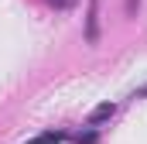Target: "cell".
Returning <instances> with one entry per match:
<instances>
[{
	"mask_svg": "<svg viewBox=\"0 0 147 144\" xmlns=\"http://www.w3.org/2000/svg\"><path fill=\"white\" fill-rule=\"evenodd\" d=\"M99 3L103 0H89V7H86V41L89 45L99 41Z\"/></svg>",
	"mask_w": 147,
	"mask_h": 144,
	"instance_id": "cell-1",
	"label": "cell"
},
{
	"mask_svg": "<svg viewBox=\"0 0 147 144\" xmlns=\"http://www.w3.org/2000/svg\"><path fill=\"white\" fill-rule=\"evenodd\" d=\"M113 113H116V103H110V100H106V103H99V107L89 113V127H99L103 120H110Z\"/></svg>",
	"mask_w": 147,
	"mask_h": 144,
	"instance_id": "cell-2",
	"label": "cell"
},
{
	"mask_svg": "<svg viewBox=\"0 0 147 144\" xmlns=\"http://www.w3.org/2000/svg\"><path fill=\"white\" fill-rule=\"evenodd\" d=\"M65 141H69V134H65V130H45V134L31 137L28 144H65Z\"/></svg>",
	"mask_w": 147,
	"mask_h": 144,
	"instance_id": "cell-3",
	"label": "cell"
},
{
	"mask_svg": "<svg viewBox=\"0 0 147 144\" xmlns=\"http://www.w3.org/2000/svg\"><path fill=\"white\" fill-rule=\"evenodd\" d=\"M96 141H99V134H96V130H86V134H79L75 144H96Z\"/></svg>",
	"mask_w": 147,
	"mask_h": 144,
	"instance_id": "cell-4",
	"label": "cell"
},
{
	"mask_svg": "<svg viewBox=\"0 0 147 144\" xmlns=\"http://www.w3.org/2000/svg\"><path fill=\"white\" fill-rule=\"evenodd\" d=\"M51 7H58V10H69V7H75V0H48Z\"/></svg>",
	"mask_w": 147,
	"mask_h": 144,
	"instance_id": "cell-5",
	"label": "cell"
},
{
	"mask_svg": "<svg viewBox=\"0 0 147 144\" xmlns=\"http://www.w3.org/2000/svg\"><path fill=\"white\" fill-rule=\"evenodd\" d=\"M137 7H140V0H127V17H137Z\"/></svg>",
	"mask_w": 147,
	"mask_h": 144,
	"instance_id": "cell-6",
	"label": "cell"
},
{
	"mask_svg": "<svg viewBox=\"0 0 147 144\" xmlns=\"http://www.w3.org/2000/svg\"><path fill=\"white\" fill-rule=\"evenodd\" d=\"M137 96H147V86H144V89H137Z\"/></svg>",
	"mask_w": 147,
	"mask_h": 144,
	"instance_id": "cell-7",
	"label": "cell"
}]
</instances>
